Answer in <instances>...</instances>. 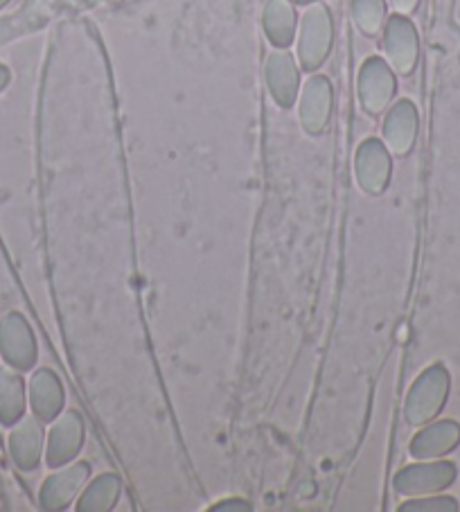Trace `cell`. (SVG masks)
I'll use <instances>...</instances> for the list:
<instances>
[{
	"label": "cell",
	"mask_w": 460,
	"mask_h": 512,
	"mask_svg": "<svg viewBox=\"0 0 460 512\" xmlns=\"http://www.w3.org/2000/svg\"><path fill=\"white\" fill-rule=\"evenodd\" d=\"M3 79H5V75H3V70H0V84H3Z\"/></svg>",
	"instance_id": "obj_2"
},
{
	"label": "cell",
	"mask_w": 460,
	"mask_h": 512,
	"mask_svg": "<svg viewBox=\"0 0 460 512\" xmlns=\"http://www.w3.org/2000/svg\"><path fill=\"white\" fill-rule=\"evenodd\" d=\"M458 440V427L454 425H440L429 429L427 434H422L415 443V452L418 454H440L447 452V449Z\"/></svg>",
	"instance_id": "obj_1"
}]
</instances>
